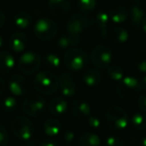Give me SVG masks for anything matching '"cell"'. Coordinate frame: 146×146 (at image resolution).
<instances>
[{
    "instance_id": "obj_1",
    "label": "cell",
    "mask_w": 146,
    "mask_h": 146,
    "mask_svg": "<svg viewBox=\"0 0 146 146\" xmlns=\"http://www.w3.org/2000/svg\"><path fill=\"white\" fill-rule=\"evenodd\" d=\"M33 87L41 95H53L58 89V78L50 71H41L33 78Z\"/></svg>"
},
{
    "instance_id": "obj_2",
    "label": "cell",
    "mask_w": 146,
    "mask_h": 146,
    "mask_svg": "<svg viewBox=\"0 0 146 146\" xmlns=\"http://www.w3.org/2000/svg\"><path fill=\"white\" fill-rule=\"evenodd\" d=\"M106 124L112 131H122L129 124V117L126 111L117 105L107 107L105 111Z\"/></svg>"
},
{
    "instance_id": "obj_3",
    "label": "cell",
    "mask_w": 146,
    "mask_h": 146,
    "mask_svg": "<svg viewBox=\"0 0 146 146\" xmlns=\"http://www.w3.org/2000/svg\"><path fill=\"white\" fill-rule=\"evenodd\" d=\"M141 93L139 80L134 76H126L116 86V94L124 101H133Z\"/></svg>"
},
{
    "instance_id": "obj_4",
    "label": "cell",
    "mask_w": 146,
    "mask_h": 146,
    "mask_svg": "<svg viewBox=\"0 0 146 146\" xmlns=\"http://www.w3.org/2000/svg\"><path fill=\"white\" fill-rule=\"evenodd\" d=\"M48 104L40 95H30L23 100L22 111L33 118H41L46 114Z\"/></svg>"
},
{
    "instance_id": "obj_5",
    "label": "cell",
    "mask_w": 146,
    "mask_h": 146,
    "mask_svg": "<svg viewBox=\"0 0 146 146\" xmlns=\"http://www.w3.org/2000/svg\"><path fill=\"white\" fill-rule=\"evenodd\" d=\"M94 23V19L91 16L83 13H74L68 19L65 28L68 34L80 36L85 29L93 26Z\"/></svg>"
},
{
    "instance_id": "obj_6",
    "label": "cell",
    "mask_w": 146,
    "mask_h": 146,
    "mask_svg": "<svg viewBox=\"0 0 146 146\" xmlns=\"http://www.w3.org/2000/svg\"><path fill=\"white\" fill-rule=\"evenodd\" d=\"M65 66L72 71H79L86 67L88 57L86 52L81 48H71L66 50L63 57Z\"/></svg>"
},
{
    "instance_id": "obj_7",
    "label": "cell",
    "mask_w": 146,
    "mask_h": 146,
    "mask_svg": "<svg viewBox=\"0 0 146 146\" xmlns=\"http://www.w3.org/2000/svg\"><path fill=\"white\" fill-rule=\"evenodd\" d=\"M11 131L16 138L29 141L34 134V126L31 120L25 116H17L11 122Z\"/></svg>"
},
{
    "instance_id": "obj_8",
    "label": "cell",
    "mask_w": 146,
    "mask_h": 146,
    "mask_svg": "<svg viewBox=\"0 0 146 146\" xmlns=\"http://www.w3.org/2000/svg\"><path fill=\"white\" fill-rule=\"evenodd\" d=\"M34 34L39 40L42 41H49L52 40L56 36L58 32V26L53 21L49 18H41L34 24Z\"/></svg>"
},
{
    "instance_id": "obj_9",
    "label": "cell",
    "mask_w": 146,
    "mask_h": 146,
    "mask_svg": "<svg viewBox=\"0 0 146 146\" xmlns=\"http://www.w3.org/2000/svg\"><path fill=\"white\" fill-rule=\"evenodd\" d=\"M90 58L94 66L99 69H104L111 64V61L113 59V52L108 45L100 44L92 49Z\"/></svg>"
},
{
    "instance_id": "obj_10",
    "label": "cell",
    "mask_w": 146,
    "mask_h": 146,
    "mask_svg": "<svg viewBox=\"0 0 146 146\" xmlns=\"http://www.w3.org/2000/svg\"><path fill=\"white\" fill-rule=\"evenodd\" d=\"M41 64V57L33 51H27L22 54L17 62V68L22 74L30 75L39 69Z\"/></svg>"
},
{
    "instance_id": "obj_11",
    "label": "cell",
    "mask_w": 146,
    "mask_h": 146,
    "mask_svg": "<svg viewBox=\"0 0 146 146\" xmlns=\"http://www.w3.org/2000/svg\"><path fill=\"white\" fill-rule=\"evenodd\" d=\"M127 11L131 26L134 29L141 28L142 21L146 14L140 0H129L127 5Z\"/></svg>"
},
{
    "instance_id": "obj_12",
    "label": "cell",
    "mask_w": 146,
    "mask_h": 146,
    "mask_svg": "<svg viewBox=\"0 0 146 146\" xmlns=\"http://www.w3.org/2000/svg\"><path fill=\"white\" fill-rule=\"evenodd\" d=\"M8 89L10 93L17 97L24 96L28 91V82L26 78L20 74H13L8 79Z\"/></svg>"
},
{
    "instance_id": "obj_13",
    "label": "cell",
    "mask_w": 146,
    "mask_h": 146,
    "mask_svg": "<svg viewBox=\"0 0 146 146\" xmlns=\"http://www.w3.org/2000/svg\"><path fill=\"white\" fill-rule=\"evenodd\" d=\"M58 89L63 97L70 98L75 95L77 87L70 73L63 72L58 77Z\"/></svg>"
},
{
    "instance_id": "obj_14",
    "label": "cell",
    "mask_w": 146,
    "mask_h": 146,
    "mask_svg": "<svg viewBox=\"0 0 146 146\" xmlns=\"http://www.w3.org/2000/svg\"><path fill=\"white\" fill-rule=\"evenodd\" d=\"M71 112L76 119H87L91 115V106L86 100L76 99L71 104Z\"/></svg>"
},
{
    "instance_id": "obj_15",
    "label": "cell",
    "mask_w": 146,
    "mask_h": 146,
    "mask_svg": "<svg viewBox=\"0 0 146 146\" xmlns=\"http://www.w3.org/2000/svg\"><path fill=\"white\" fill-rule=\"evenodd\" d=\"M48 7L50 13L56 18H63L70 10L69 0H48Z\"/></svg>"
},
{
    "instance_id": "obj_16",
    "label": "cell",
    "mask_w": 146,
    "mask_h": 146,
    "mask_svg": "<svg viewBox=\"0 0 146 146\" xmlns=\"http://www.w3.org/2000/svg\"><path fill=\"white\" fill-rule=\"evenodd\" d=\"M82 80L86 86L95 87L102 81V73L97 67H88L82 74Z\"/></svg>"
},
{
    "instance_id": "obj_17",
    "label": "cell",
    "mask_w": 146,
    "mask_h": 146,
    "mask_svg": "<svg viewBox=\"0 0 146 146\" xmlns=\"http://www.w3.org/2000/svg\"><path fill=\"white\" fill-rule=\"evenodd\" d=\"M67 108H68V104L65 98L61 96L52 98L48 103V110L50 114L53 116H57V117L64 115L67 111Z\"/></svg>"
},
{
    "instance_id": "obj_18",
    "label": "cell",
    "mask_w": 146,
    "mask_h": 146,
    "mask_svg": "<svg viewBox=\"0 0 146 146\" xmlns=\"http://www.w3.org/2000/svg\"><path fill=\"white\" fill-rule=\"evenodd\" d=\"M27 45V37L21 31H16L12 33L9 38V46L12 51L20 53L25 50Z\"/></svg>"
},
{
    "instance_id": "obj_19",
    "label": "cell",
    "mask_w": 146,
    "mask_h": 146,
    "mask_svg": "<svg viewBox=\"0 0 146 146\" xmlns=\"http://www.w3.org/2000/svg\"><path fill=\"white\" fill-rule=\"evenodd\" d=\"M109 20H111L115 24H121V23L125 22L128 19V11L127 8L123 5H114L111 9H110L109 13Z\"/></svg>"
},
{
    "instance_id": "obj_20",
    "label": "cell",
    "mask_w": 146,
    "mask_h": 146,
    "mask_svg": "<svg viewBox=\"0 0 146 146\" xmlns=\"http://www.w3.org/2000/svg\"><path fill=\"white\" fill-rule=\"evenodd\" d=\"M15 58L8 51H0V74L6 75L14 68Z\"/></svg>"
},
{
    "instance_id": "obj_21",
    "label": "cell",
    "mask_w": 146,
    "mask_h": 146,
    "mask_svg": "<svg viewBox=\"0 0 146 146\" xmlns=\"http://www.w3.org/2000/svg\"><path fill=\"white\" fill-rule=\"evenodd\" d=\"M81 42V37L71 35L67 33L66 35H62L57 40V46L61 50H68V49L74 48Z\"/></svg>"
},
{
    "instance_id": "obj_22",
    "label": "cell",
    "mask_w": 146,
    "mask_h": 146,
    "mask_svg": "<svg viewBox=\"0 0 146 146\" xmlns=\"http://www.w3.org/2000/svg\"><path fill=\"white\" fill-rule=\"evenodd\" d=\"M61 123L56 118H48L43 124V131L48 137L54 138L61 132Z\"/></svg>"
},
{
    "instance_id": "obj_23",
    "label": "cell",
    "mask_w": 146,
    "mask_h": 146,
    "mask_svg": "<svg viewBox=\"0 0 146 146\" xmlns=\"http://www.w3.org/2000/svg\"><path fill=\"white\" fill-rule=\"evenodd\" d=\"M79 146H101V140L97 133L92 131L83 132L78 139Z\"/></svg>"
},
{
    "instance_id": "obj_24",
    "label": "cell",
    "mask_w": 146,
    "mask_h": 146,
    "mask_svg": "<svg viewBox=\"0 0 146 146\" xmlns=\"http://www.w3.org/2000/svg\"><path fill=\"white\" fill-rule=\"evenodd\" d=\"M108 22H109V16L106 12L104 11H99L96 14V19L95 23L97 26V30L99 33L100 37L102 39L107 37V27H108Z\"/></svg>"
},
{
    "instance_id": "obj_25",
    "label": "cell",
    "mask_w": 146,
    "mask_h": 146,
    "mask_svg": "<svg viewBox=\"0 0 146 146\" xmlns=\"http://www.w3.org/2000/svg\"><path fill=\"white\" fill-rule=\"evenodd\" d=\"M129 123L133 129L137 131H144L146 130V115L144 113L135 112L130 117Z\"/></svg>"
},
{
    "instance_id": "obj_26",
    "label": "cell",
    "mask_w": 146,
    "mask_h": 146,
    "mask_svg": "<svg viewBox=\"0 0 146 146\" xmlns=\"http://www.w3.org/2000/svg\"><path fill=\"white\" fill-rule=\"evenodd\" d=\"M13 22L16 27L20 29H25L31 24L32 22V17L28 12L25 11H20V12L16 13L13 18Z\"/></svg>"
},
{
    "instance_id": "obj_27",
    "label": "cell",
    "mask_w": 146,
    "mask_h": 146,
    "mask_svg": "<svg viewBox=\"0 0 146 146\" xmlns=\"http://www.w3.org/2000/svg\"><path fill=\"white\" fill-rule=\"evenodd\" d=\"M111 38L115 44H124L129 39V34H128L127 30L123 27H115L112 30Z\"/></svg>"
},
{
    "instance_id": "obj_28",
    "label": "cell",
    "mask_w": 146,
    "mask_h": 146,
    "mask_svg": "<svg viewBox=\"0 0 146 146\" xmlns=\"http://www.w3.org/2000/svg\"><path fill=\"white\" fill-rule=\"evenodd\" d=\"M106 69H107V70H106L107 76L111 80H113V81L119 82L124 78V70L119 65H117V64L109 65Z\"/></svg>"
},
{
    "instance_id": "obj_29",
    "label": "cell",
    "mask_w": 146,
    "mask_h": 146,
    "mask_svg": "<svg viewBox=\"0 0 146 146\" xmlns=\"http://www.w3.org/2000/svg\"><path fill=\"white\" fill-rule=\"evenodd\" d=\"M17 105H18V102L16 98L13 96H7L1 101V108L6 113H11L15 111L17 109Z\"/></svg>"
},
{
    "instance_id": "obj_30",
    "label": "cell",
    "mask_w": 146,
    "mask_h": 146,
    "mask_svg": "<svg viewBox=\"0 0 146 146\" xmlns=\"http://www.w3.org/2000/svg\"><path fill=\"white\" fill-rule=\"evenodd\" d=\"M134 65L142 73H146V50H140L134 57Z\"/></svg>"
},
{
    "instance_id": "obj_31",
    "label": "cell",
    "mask_w": 146,
    "mask_h": 146,
    "mask_svg": "<svg viewBox=\"0 0 146 146\" xmlns=\"http://www.w3.org/2000/svg\"><path fill=\"white\" fill-rule=\"evenodd\" d=\"M44 61L46 66L50 67L52 69H57L61 65V59L55 53H47L44 56Z\"/></svg>"
},
{
    "instance_id": "obj_32",
    "label": "cell",
    "mask_w": 146,
    "mask_h": 146,
    "mask_svg": "<svg viewBox=\"0 0 146 146\" xmlns=\"http://www.w3.org/2000/svg\"><path fill=\"white\" fill-rule=\"evenodd\" d=\"M78 7L83 13H87L94 10L96 7V0H78Z\"/></svg>"
},
{
    "instance_id": "obj_33",
    "label": "cell",
    "mask_w": 146,
    "mask_h": 146,
    "mask_svg": "<svg viewBox=\"0 0 146 146\" xmlns=\"http://www.w3.org/2000/svg\"><path fill=\"white\" fill-rule=\"evenodd\" d=\"M106 146H125L126 141L124 138L117 135H109L105 139Z\"/></svg>"
},
{
    "instance_id": "obj_34",
    "label": "cell",
    "mask_w": 146,
    "mask_h": 146,
    "mask_svg": "<svg viewBox=\"0 0 146 146\" xmlns=\"http://www.w3.org/2000/svg\"><path fill=\"white\" fill-rule=\"evenodd\" d=\"M87 122H88L89 127L91 128L92 130H99L100 128L102 127L101 119L96 115H90L89 117L87 118Z\"/></svg>"
},
{
    "instance_id": "obj_35",
    "label": "cell",
    "mask_w": 146,
    "mask_h": 146,
    "mask_svg": "<svg viewBox=\"0 0 146 146\" xmlns=\"http://www.w3.org/2000/svg\"><path fill=\"white\" fill-rule=\"evenodd\" d=\"M9 141V136L7 129L4 125L0 124V146H6Z\"/></svg>"
},
{
    "instance_id": "obj_36",
    "label": "cell",
    "mask_w": 146,
    "mask_h": 146,
    "mask_svg": "<svg viewBox=\"0 0 146 146\" xmlns=\"http://www.w3.org/2000/svg\"><path fill=\"white\" fill-rule=\"evenodd\" d=\"M62 138H63V140H64L65 143L71 144L73 141H74V139H75V133H74V131H73L72 129L67 128V129H65L64 131H63Z\"/></svg>"
},
{
    "instance_id": "obj_37",
    "label": "cell",
    "mask_w": 146,
    "mask_h": 146,
    "mask_svg": "<svg viewBox=\"0 0 146 146\" xmlns=\"http://www.w3.org/2000/svg\"><path fill=\"white\" fill-rule=\"evenodd\" d=\"M137 103L138 107L140 110H142L143 112H146V93H143L141 95H139V97L137 98Z\"/></svg>"
},
{
    "instance_id": "obj_38",
    "label": "cell",
    "mask_w": 146,
    "mask_h": 146,
    "mask_svg": "<svg viewBox=\"0 0 146 146\" xmlns=\"http://www.w3.org/2000/svg\"><path fill=\"white\" fill-rule=\"evenodd\" d=\"M39 146H58V143H57L53 138L49 137V138H47V139H44L43 141H41Z\"/></svg>"
},
{
    "instance_id": "obj_39",
    "label": "cell",
    "mask_w": 146,
    "mask_h": 146,
    "mask_svg": "<svg viewBox=\"0 0 146 146\" xmlns=\"http://www.w3.org/2000/svg\"><path fill=\"white\" fill-rule=\"evenodd\" d=\"M139 80V86H140V91L146 93V74L142 76Z\"/></svg>"
},
{
    "instance_id": "obj_40",
    "label": "cell",
    "mask_w": 146,
    "mask_h": 146,
    "mask_svg": "<svg viewBox=\"0 0 146 146\" xmlns=\"http://www.w3.org/2000/svg\"><path fill=\"white\" fill-rule=\"evenodd\" d=\"M5 24V14L1 9H0V28H2Z\"/></svg>"
},
{
    "instance_id": "obj_41",
    "label": "cell",
    "mask_w": 146,
    "mask_h": 146,
    "mask_svg": "<svg viewBox=\"0 0 146 146\" xmlns=\"http://www.w3.org/2000/svg\"><path fill=\"white\" fill-rule=\"evenodd\" d=\"M4 89H5V81H4L3 78L0 77V95L3 93Z\"/></svg>"
},
{
    "instance_id": "obj_42",
    "label": "cell",
    "mask_w": 146,
    "mask_h": 146,
    "mask_svg": "<svg viewBox=\"0 0 146 146\" xmlns=\"http://www.w3.org/2000/svg\"><path fill=\"white\" fill-rule=\"evenodd\" d=\"M139 145L140 146H146V134L143 135L139 140Z\"/></svg>"
},
{
    "instance_id": "obj_43",
    "label": "cell",
    "mask_w": 146,
    "mask_h": 146,
    "mask_svg": "<svg viewBox=\"0 0 146 146\" xmlns=\"http://www.w3.org/2000/svg\"><path fill=\"white\" fill-rule=\"evenodd\" d=\"M141 28L143 29V31L146 33V15H145V17H144V19H143V21H142V24H141Z\"/></svg>"
},
{
    "instance_id": "obj_44",
    "label": "cell",
    "mask_w": 146,
    "mask_h": 146,
    "mask_svg": "<svg viewBox=\"0 0 146 146\" xmlns=\"http://www.w3.org/2000/svg\"><path fill=\"white\" fill-rule=\"evenodd\" d=\"M3 46V38H2V36L0 35V48Z\"/></svg>"
},
{
    "instance_id": "obj_45",
    "label": "cell",
    "mask_w": 146,
    "mask_h": 146,
    "mask_svg": "<svg viewBox=\"0 0 146 146\" xmlns=\"http://www.w3.org/2000/svg\"><path fill=\"white\" fill-rule=\"evenodd\" d=\"M19 146H34V144L32 143H25V144H21V145Z\"/></svg>"
},
{
    "instance_id": "obj_46",
    "label": "cell",
    "mask_w": 146,
    "mask_h": 146,
    "mask_svg": "<svg viewBox=\"0 0 146 146\" xmlns=\"http://www.w3.org/2000/svg\"><path fill=\"white\" fill-rule=\"evenodd\" d=\"M66 146H74V145H72V144H67Z\"/></svg>"
},
{
    "instance_id": "obj_47",
    "label": "cell",
    "mask_w": 146,
    "mask_h": 146,
    "mask_svg": "<svg viewBox=\"0 0 146 146\" xmlns=\"http://www.w3.org/2000/svg\"><path fill=\"white\" fill-rule=\"evenodd\" d=\"M132 146H137V144H136V145H134V144H132Z\"/></svg>"
}]
</instances>
